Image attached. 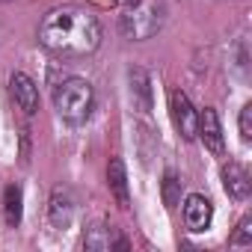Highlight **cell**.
Here are the masks:
<instances>
[{
  "instance_id": "obj_1",
  "label": "cell",
  "mask_w": 252,
  "mask_h": 252,
  "mask_svg": "<svg viewBox=\"0 0 252 252\" xmlns=\"http://www.w3.org/2000/svg\"><path fill=\"white\" fill-rule=\"evenodd\" d=\"M39 42L63 57H86L101 45V27L95 15L77 6L51 9L39 24Z\"/></svg>"
},
{
  "instance_id": "obj_2",
  "label": "cell",
  "mask_w": 252,
  "mask_h": 252,
  "mask_svg": "<svg viewBox=\"0 0 252 252\" xmlns=\"http://www.w3.org/2000/svg\"><path fill=\"white\" fill-rule=\"evenodd\" d=\"M92 86L83 77H65L54 89V107L65 122H86L92 113Z\"/></svg>"
},
{
  "instance_id": "obj_3",
  "label": "cell",
  "mask_w": 252,
  "mask_h": 252,
  "mask_svg": "<svg viewBox=\"0 0 252 252\" xmlns=\"http://www.w3.org/2000/svg\"><path fill=\"white\" fill-rule=\"evenodd\" d=\"M160 24H163V12L158 3H140L122 18V30L131 39H149L160 30Z\"/></svg>"
},
{
  "instance_id": "obj_4",
  "label": "cell",
  "mask_w": 252,
  "mask_h": 252,
  "mask_svg": "<svg viewBox=\"0 0 252 252\" xmlns=\"http://www.w3.org/2000/svg\"><path fill=\"white\" fill-rule=\"evenodd\" d=\"M196 137L205 143V149L211 155H222L225 152V137H222V125L217 110L205 107L202 113H196Z\"/></svg>"
},
{
  "instance_id": "obj_5",
  "label": "cell",
  "mask_w": 252,
  "mask_h": 252,
  "mask_svg": "<svg viewBox=\"0 0 252 252\" xmlns=\"http://www.w3.org/2000/svg\"><path fill=\"white\" fill-rule=\"evenodd\" d=\"M169 116H172L175 131L184 140H196V110H193L190 98L181 89H172L169 92Z\"/></svg>"
},
{
  "instance_id": "obj_6",
  "label": "cell",
  "mask_w": 252,
  "mask_h": 252,
  "mask_svg": "<svg viewBox=\"0 0 252 252\" xmlns=\"http://www.w3.org/2000/svg\"><path fill=\"white\" fill-rule=\"evenodd\" d=\"M184 220L190 225V231H208L211 220H214V205L211 199H205L202 193H190L184 202Z\"/></svg>"
},
{
  "instance_id": "obj_7",
  "label": "cell",
  "mask_w": 252,
  "mask_h": 252,
  "mask_svg": "<svg viewBox=\"0 0 252 252\" xmlns=\"http://www.w3.org/2000/svg\"><path fill=\"white\" fill-rule=\"evenodd\" d=\"M9 89H12V95H15L18 107H21L27 116H33V113L39 110V86L33 83V77H30V74L15 71V74L9 77Z\"/></svg>"
},
{
  "instance_id": "obj_8",
  "label": "cell",
  "mask_w": 252,
  "mask_h": 252,
  "mask_svg": "<svg viewBox=\"0 0 252 252\" xmlns=\"http://www.w3.org/2000/svg\"><path fill=\"white\" fill-rule=\"evenodd\" d=\"M107 184H110V193L116 196V202L122 208H128L131 202V193H128V169H125V160L122 158H113L110 166H107Z\"/></svg>"
},
{
  "instance_id": "obj_9",
  "label": "cell",
  "mask_w": 252,
  "mask_h": 252,
  "mask_svg": "<svg viewBox=\"0 0 252 252\" xmlns=\"http://www.w3.org/2000/svg\"><path fill=\"white\" fill-rule=\"evenodd\" d=\"M222 187L231 199L243 202L249 196V172L240 166V163H225L222 166Z\"/></svg>"
},
{
  "instance_id": "obj_10",
  "label": "cell",
  "mask_w": 252,
  "mask_h": 252,
  "mask_svg": "<svg viewBox=\"0 0 252 252\" xmlns=\"http://www.w3.org/2000/svg\"><path fill=\"white\" fill-rule=\"evenodd\" d=\"M128 77H131V95H134V104H137L143 113H149V110H152V77H149V71L134 65V68L128 71Z\"/></svg>"
},
{
  "instance_id": "obj_11",
  "label": "cell",
  "mask_w": 252,
  "mask_h": 252,
  "mask_svg": "<svg viewBox=\"0 0 252 252\" xmlns=\"http://www.w3.org/2000/svg\"><path fill=\"white\" fill-rule=\"evenodd\" d=\"M48 214H51V222H54L57 228H65V225L71 222L74 205H71V196H68V190L57 187V190L51 193V208H48Z\"/></svg>"
},
{
  "instance_id": "obj_12",
  "label": "cell",
  "mask_w": 252,
  "mask_h": 252,
  "mask_svg": "<svg viewBox=\"0 0 252 252\" xmlns=\"http://www.w3.org/2000/svg\"><path fill=\"white\" fill-rule=\"evenodd\" d=\"M3 214H6V225L15 228L21 222V214H24V196H21V187L18 184H9L3 190Z\"/></svg>"
},
{
  "instance_id": "obj_13",
  "label": "cell",
  "mask_w": 252,
  "mask_h": 252,
  "mask_svg": "<svg viewBox=\"0 0 252 252\" xmlns=\"http://www.w3.org/2000/svg\"><path fill=\"white\" fill-rule=\"evenodd\" d=\"M83 246L92 249V252H104V249H110V246H113V228L104 225V222H95V225L86 231Z\"/></svg>"
},
{
  "instance_id": "obj_14",
  "label": "cell",
  "mask_w": 252,
  "mask_h": 252,
  "mask_svg": "<svg viewBox=\"0 0 252 252\" xmlns=\"http://www.w3.org/2000/svg\"><path fill=\"white\" fill-rule=\"evenodd\" d=\"M160 193H163V205H166L169 211H175V208L181 205V181H178L175 172H166V175H163Z\"/></svg>"
},
{
  "instance_id": "obj_15",
  "label": "cell",
  "mask_w": 252,
  "mask_h": 252,
  "mask_svg": "<svg viewBox=\"0 0 252 252\" xmlns=\"http://www.w3.org/2000/svg\"><path fill=\"white\" fill-rule=\"evenodd\" d=\"M240 137L249 143L252 140V104H246L243 110H240Z\"/></svg>"
},
{
  "instance_id": "obj_16",
  "label": "cell",
  "mask_w": 252,
  "mask_h": 252,
  "mask_svg": "<svg viewBox=\"0 0 252 252\" xmlns=\"http://www.w3.org/2000/svg\"><path fill=\"white\" fill-rule=\"evenodd\" d=\"M249 225H252L249 220H243V222L237 225V234H234V240H231L234 246H252V228H249Z\"/></svg>"
}]
</instances>
